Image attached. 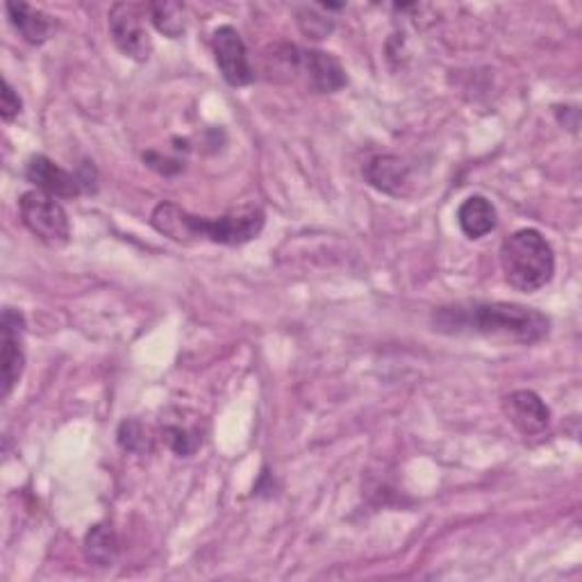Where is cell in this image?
Returning a JSON list of instances; mask_svg holds the SVG:
<instances>
[{
    "label": "cell",
    "mask_w": 582,
    "mask_h": 582,
    "mask_svg": "<svg viewBox=\"0 0 582 582\" xmlns=\"http://www.w3.org/2000/svg\"><path fill=\"white\" fill-rule=\"evenodd\" d=\"M8 16L16 33L33 46H42L53 33L50 16L27 3H8Z\"/></svg>",
    "instance_id": "obj_13"
},
{
    "label": "cell",
    "mask_w": 582,
    "mask_h": 582,
    "mask_svg": "<svg viewBox=\"0 0 582 582\" xmlns=\"http://www.w3.org/2000/svg\"><path fill=\"white\" fill-rule=\"evenodd\" d=\"M144 162H146L150 169H156L158 173H162V175H175V173L182 171V164H180V162L169 160V158L160 156V152H156V150L144 152Z\"/></svg>",
    "instance_id": "obj_20"
},
{
    "label": "cell",
    "mask_w": 582,
    "mask_h": 582,
    "mask_svg": "<svg viewBox=\"0 0 582 582\" xmlns=\"http://www.w3.org/2000/svg\"><path fill=\"white\" fill-rule=\"evenodd\" d=\"M457 224L469 239H482L497 230L499 214L492 201L484 196H469L457 209Z\"/></svg>",
    "instance_id": "obj_12"
},
{
    "label": "cell",
    "mask_w": 582,
    "mask_h": 582,
    "mask_svg": "<svg viewBox=\"0 0 582 582\" xmlns=\"http://www.w3.org/2000/svg\"><path fill=\"white\" fill-rule=\"evenodd\" d=\"M298 25L303 30V35H308L310 39H326L332 30H334V21L323 14H319L317 10H298Z\"/></svg>",
    "instance_id": "obj_18"
},
{
    "label": "cell",
    "mask_w": 582,
    "mask_h": 582,
    "mask_svg": "<svg viewBox=\"0 0 582 582\" xmlns=\"http://www.w3.org/2000/svg\"><path fill=\"white\" fill-rule=\"evenodd\" d=\"M303 73L308 76V82L319 94H334L346 87V71L340 59L326 50H300Z\"/></svg>",
    "instance_id": "obj_10"
},
{
    "label": "cell",
    "mask_w": 582,
    "mask_h": 582,
    "mask_svg": "<svg viewBox=\"0 0 582 582\" xmlns=\"http://www.w3.org/2000/svg\"><path fill=\"white\" fill-rule=\"evenodd\" d=\"M0 334H3V342H0L3 344V353H0V364H3V398H8L21 380L25 366V317L14 308H5L3 319H0Z\"/></svg>",
    "instance_id": "obj_7"
},
{
    "label": "cell",
    "mask_w": 582,
    "mask_h": 582,
    "mask_svg": "<svg viewBox=\"0 0 582 582\" xmlns=\"http://www.w3.org/2000/svg\"><path fill=\"white\" fill-rule=\"evenodd\" d=\"M503 412L507 421L524 437L541 435L550 425V410L530 389H518L503 398Z\"/></svg>",
    "instance_id": "obj_9"
},
{
    "label": "cell",
    "mask_w": 582,
    "mask_h": 582,
    "mask_svg": "<svg viewBox=\"0 0 582 582\" xmlns=\"http://www.w3.org/2000/svg\"><path fill=\"white\" fill-rule=\"evenodd\" d=\"M146 14L150 23L158 27V33H162L164 37L178 39L185 35V5L173 3V0H160V3H148Z\"/></svg>",
    "instance_id": "obj_15"
},
{
    "label": "cell",
    "mask_w": 582,
    "mask_h": 582,
    "mask_svg": "<svg viewBox=\"0 0 582 582\" xmlns=\"http://www.w3.org/2000/svg\"><path fill=\"white\" fill-rule=\"evenodd\" d=\"M146 8L133 3H116L110 8L107 25L114 46L130 59L146 62L152 53V39L146 30Z\"/></svg>",
    "instance_id": "obj_5"
},
{
    "label": "cell",
    "mask_w": 582,
    "mask_h": 582,
    "mask_svg": "<svg viewBox=\"0 0 582 582\" xmlns=\"http://www.w3.org/2000/svg\"><path fill=\"white\" fill-rule=\"evenodd\" d=\"M266 224V214L258 205L230 209L221 217H196L175 203L162 201L150 214V226L175 243H221V247H241L260 237Z\"/></svg>",
    "instance_id": "obj_2"
},
{
    "label": "cell",
    "mask_w": 582,
    "mask_h": 582,
    "mask_svg": "<svg viewBox=\"0 0 582 582\" xmlns=\"http://www.w3.org/2000/svg\"><path fill=\"white\" fill-rule=\"evenodd\" d=\"M25 180L55 198L71 201L84 192L78 173L62 169L46 156H33L25 162Z\"/></svg>",
    "instance_id": "obj_8"
},
{
    "label": "cell",
    "mask_w": 582,
    "mask_h": 582,
    "mask_svg": "<svg viewBox=\"0 0 582 582\" xmlns=\"http://www.w3.org/2000/svg\"><path fill=\"white\" fill-rule=\"evenodd\" d=\"M501 269L510 287L535 294L554 281L556 253L548 239L535 230H516L501 243Z\"/></svg>",
    "instance_id": "obj_3"
},
{
    "label": "cell",
    "mask_w": 582,
    "mask_h": 582,
    "mask_svg": "<svg viewBox=\"0 0 582 582\" xmlns=\"http://www.w3.org/2000/svg\"><path fill=\"white\" fill-rule=\"evenodd\" d=\"M23 110V101L19 99V94L14 91V87L5 80L3 82V99H0V116H3V121H14Z\"/></svg>",
    "instance_id": "obj_19"
},
{
    "label": "cell",
    "mask_w": 582,
    "mask_h": 582,
    "mask_svg": "<svg viewBox=\"0 0 582 582\" xmlns=\"http://www.w3.org/2000/svg\"><path fill=\"white\" fill-rule=\"evenodd\" d=\"M433 328L442 334L484 336L494 342L537 344L550 332V319L516 303H455L433 312Z\"/></svg>",
    "instance_id": "obj_1"
},
{
    "label": "cell",
    "mask_w": 582,
    "mask_h": 582,
    "mask_svg": "<svg viewBox=\"0 0 582 582\" xmlns=\"http://www.w3.org/2000/svg\"><path fill=\"white\" fill-rule=\"evenodd\" d=\"M162 440L178 457H192L203 444V433L198 425H182L175 421H167L162 425Z\"/></svg>",
    "instance_id": "obj_16"
},
{
    "label": "cell",
    "mask_w": 582,
    "mask_h": 582,
    "mask_svg": "<svg viewBox=\"0 0 582 582\" xmlns=\"http://www.w3.org/2000/svg\"><path fill=\"white\" fill-rule=\"evenodd\" d=\"M364 178L378 192L401 196L410 182V164L398 156H378L364 167Z\"/></svg>",
    "instance_id": "obj_11"
},
{
    "label": "cell",
    "mask_w": 582,
    "mask_h": 582,
    "mask_svg": "<svg viewBox=\"0 0 582 582\" xmlns=\"http://www.w3.org/2000/svg\"><path fill=\"white\" fill-rule=\"evenodd\" d=\"M84 554L87 560L96 567H112L118 558V539L110 524L91 526L84 537Z\"/></svg>",
    "instance_id": "obj_14"
},
{
    "label": "cell",
    "mask_w": 582,
    "mask_h": 582,
    "mask_svg": "<svg viewBox=\"0 0 582 582\" xmlns=\"http://www.w3.org/2000/svg\"><path fill=\"white\" fill-rule=\"evenodd\" d=\"M212 50L224 80L230 87H247L255 80V71L249 59V48L243 44L237 27L221 25L212 35Z\"/></svg>",
    "instance_id": "obj_6"
},
{
    "label": "cell",
    "mask_w": 582,
    "mask_h": 582,
    "mask_svg": "<svg viewBox=\"0 0 582 582\" xmlns=\"http://www.w3.org/2000/svg\"><path fill=\"white\" fill-rule=\"evenodd\" d=\"M19 212H21V221L23 226L33 232L42 243L53 249L67 247L71 241V224H69V214L59 203V198L33 190L25 192L19 198Z\"/></svg>",
    "instance_id": "obj_4"
},
{
    "label": "cell",
    "mask_w": 582,
    "mask_h": 582,
    "mask_svg": "<svg viewBox=\"0 0 582 582\" xmlns=\"http://www.w3.org/2000/svg\"><path fill=\"white\" fill-rule=\"evenodd\" d=\"M116 440H118L121 448L128 450V453H135V455L150 453V448H152V440L148 437V431L139 419H126L124 423H121Z\"/></svg>",
    "instance_id": "obj_17"
}]
</instances>
